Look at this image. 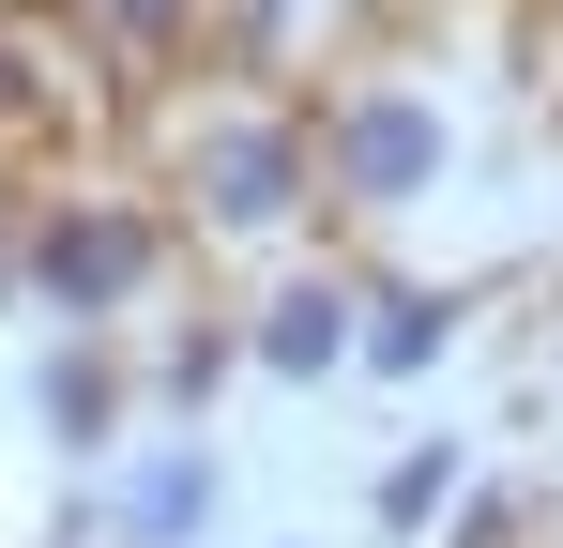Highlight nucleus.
Returning <instances> with one entry per match:
<instances>
[{
	"instance_id": "1",
	"label": "nucleus",
	"mask_w": 563,
	"mask_h": 548,
	"mask_svg": "<svg viewBox=\"0 0 563 548\" xmlns=\"http://www.w3.org/2000/svg\"><path fill=\"white\" fill-rule=\"evenodd\" d=\"M351 168H366L380 198H396V183H427V107H366V122H351Z\"/></svg>"
},
{
	"instance_id": "3",
	"label": "nucleus",
	"mask_w": 563,
	"mask_h": 548,
	"mask_svg": "<svg viewBox=\"0 0 563 548\" xmlns=\"http://www.w3.org/2000/svg\"><path fill=\"white\" fill-rule=\"evenodd\" d=\"M46 274H62L77 305H107V289L137 274V229H62V244H46Z\"/></svg>"
},
{
	"instance_id": "5",
	"label": "nucleus",
	"mask_w": 563,
	"mask_h": 548,
	"mask_svg": "<svg viewBox=\"0 0 563 548\" xmlns=\"http://www.w3.org/2000/svg\"><path fill=\"white\" fill-rule=\"evenodd\" d=\"M442 487H457V457H396V487H380V518H427Z\"/></svg>"
},
{
	"instance_id": "6",
	"label": "nucleus",
	"mask_w": 563,
	"mask_h": 548,
	"mask_svg": "<svg viewBox=\"0 0 563 548\" xmlns=\"http://www.w3.org/2000/svg\"><path fill=\"white\" fill-rule=\"evenodd\" d=\"M229 213H275V138H229Z\"/></svg>"
},
{
	"instance_id": "4",
	"label": "nucleus",
	"mask_w": 563,
	"mask_h": 548,
	"mask_svg": "<svg viewBox=\"0 0 563 548\" xmlns=\"http://www.w3.org/2000/svg\"><path fill=\"white\" fill-rule=\"evenodd\" d=\"M198 503H213V472H198V457H153V472H137V534H153V548L184 534Z\"/></svg>"
},
{
	"instance_id": "2",
	"label": "nucleus",
	"mask_w": 563,
	"mask_h": 548,
	"mask_svg": "<svg viewBox=\"0 0 563 548\" xmlns=\"http://www.w3.org/2000/svg\"><path fill=\"white\" fill-rule=\"evenodd\" d=\"M335 320H351L335 289H289V305H275V336H260V365H335V351H351Z\"/></svg>"
}]
</instances>
